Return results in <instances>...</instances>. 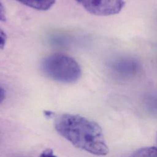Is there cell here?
Here are the masks:
<instances>
[{
	"mask_svg": "<svg viewBox=\"0 0 157 157\" xmlns=\"http://www.w3.org/2000/svg\"><path fill=\"white\" fill-rule=\"evenodd\" d=\"M55 128L77 148L98 156L109 153L102 128L94 121L78 115L63 113L55 118Z\"/></svg>",
	"mask_w": 157,
	"mask_h": 157,
	"instance_id": "6da1fadb",
	"label": "cell"
},
{
	"mask_svg": "<svg viewBox=\"0 0 157 157\" xmlns=\"http://www.w3.org/2000/svg\"><path fill=\"white\" fill-rule=\"evenodd\" d=\"M41 69L48 78L64 83H75L82 75V69L78 62L66 54L56 53L45 57Z\"/></svg>",
	"mask_w": 157,
	"mask_h": 157,
	"instance_id": "7a4b0ae2",
	"label": "cell"
},
{
	"mask_svg": "<svg viewBox=\"0 0 157 157\" xmlns=\"http://www.w3.org/2000/svg\"><path fill=\"white\" fill-rule=\"evenodd\" d=\"M88 12L97 16L118 13L124 6L123 0H75Z\"/></svg>",
	"mask_w": 157,
	"mask_h": 157,
	"instance_id": "3957f363",
	"label": "cell"
},
{
	"mask_svg": "<svg viewBox=\"0 0 157 157\" xmlns=\"http://www.w3.org/2000/svg\"><path fill=\"white\" fill-rule=\"evenodd\" d=\"M110 71L116 76L128 78L136 75L141 69L140 62L131 56H120L110 61Z\"/></svg>",
	"mask_w": 157,
	"mask_h": 157,
	"instance_id": "277c9868",
	"label": "cell"
},
{
	"mask_svg": "<svg viewBox=\"0 0 157 157\" xmlns=\"http://www.w3.org/2000/svg\"><path fill=\"white\" fill-rule=\"evenodd\" d=\"M28 7L38 10H47L55 3L56 0H15Z\"/></svg>",
	"mask_w": 157,
	"mask_h": 157,
	"instance_id": "5b68a950",
	"label": "cell"
},
{
	"mask_svg": "<svg viewBox=\"0 0 157 157\" xmlns=\"http://www.w3.org/2000/svg\"><path fill=\"white\" fill-rule=\"evenodd\" d=\"M131 157H157V147H148L135 151Z\"/></svg>",
	"mask_w": 157,
	"mask_h": 157,
	"instance_id": "8992f818",
	"label": "cell"
},
{
	"mask_svg": "<svg viewBox=\"0 0 157 157\" xmlns=\"http://www.w3.org/2000/svg\"><path fill=\"white\" fill-rule=\"evenodd\" d=\"M7 36L5 32L0 28V50H2L7 42Z\"/></svg>",
	"mask_w": 157,
	"mask_h": 157,
	"instance_id": "52a82bcc",
	"label": "cell"
},
{
	"mask_svg": "<svg viewBox=\"0 0 157 157\" xmlns=\"http://www.w3.org/2000/svg\"><path fill=\"white\" fill-rule=\"evenodd\" d=\"M40 157H58V156L54 154L52 150L48 148L45 150L41 153V154L40 155Z\"/></svg>",
	"mask_w": 157,
	"mask_h": 157,
	"instance_id": "ba28073f",
	"label": "cell"
},
{
	"mask_svg": "<svg viewBox=\"0 0 157 157\" xmlns=\"http://www.w3.org/2000/svg\"><path fill=\"white\" fill-rule=\"evenodd\" d=\"M7 20L6 12L4 6L0 2V21H6Z\"/></svg>",
	"mask_w": 157,
	"mask_h": 157,
	"instance_id": "9c48e42d",
	"label": "cell"
},
{
	"mask_svg": "<svg viewBox=\"0 0 157 157\" xmlns=\"http://www.w3.org/2000/svg\"><path fill=\"white\" fill-rule=\"evenodd\" d=\"M6 98V91L0 86V104L4 101Z\"/></svg>",
	"mask_w": 157,
	"mask_h": 157,
	"instance_id": "30bf717a",
	"label": "cell"
},
{
	"mask_svg": "<svg viewBox=\"0 0 157 157\" xmlns=\"http://www.w3.org/2000/svg\"><path fill=\"white\" fill-rule=\"evenodd\" d=\"M45 114L46 116H47V117H50V116H52V113L51 112H48V111L45 112Z\"/></svg>",
	"mask_w": 157,
	"mask_h": 157,
	"instance_id": "8fae6325",
	"label": "cell"
},
{
	"mask_svg": "<svg viewBox=\"0 0 157 157\" xmlns=\"http://www.w3.org/2000/svg\"><path fill=\"white\" fill-rule=\"evenodd\" d=\"M156 140H157V137H156Z\"/></svg>",
	"mask_w": 157,
	"mask_h": 157,
	"instance_id": "7c38bea8",
	"label": "cell"
}]
</instances>
